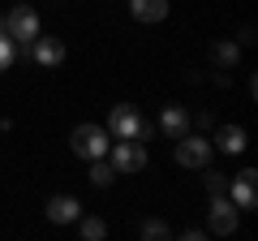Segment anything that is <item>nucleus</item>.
<instances>
[{
	"mask_svg": "<svg viewBox=\"0 0 258 241\" xmlns=\"http://www.w3.org/2000/svg\"><path fill=\"white\" fill-rule=\"evenodd\" d=\"M69 151L74 155H82V159H99V155H108V130L103 125H78L74 134H69Z\"/></svg>",
	"mask_w": 258,
	"mask_h": 241,
	"instance_id": "obj_1",
	"label": "nucleus"
},
{
	"mask_svg": "<svg viewBox=\"0 0 258 241\" xmlns=\"http://www.w3.org/2000/svg\"><path fill=\"white\" fill-rule=\"evenodd\" d=\"M237 203H232L228 194H211V207H207V232H215V237H232L237 232Z\"/></svg>",
	"mask_w": 258,
	"mask_h": 241,
	"instance_id": "obj_2",
	"label": "nucleus"
},
{
	"mask_svg": "<svg viewBox=\"0 0 258 241\" xmlns=\"http://www.w3.org/2000/svg\"><path fill=\"white\" fill-rule=\"evenodd\" d=\"M211 155H215V147L203 134H181V138H176V164L181 168H207Z\"/></svg>",
	"mask_w": 258,
	"mask_h": 241,
	"instance_id": "obj_3",
	"label": "nucleus"
},
{
	"mask_svg": "<svg viewBox=\"0 0 258 241\" xmlns=\"http://www.w3.org/2000/svg\"><path fill=\"white\" fill-rule=\"evenodd\" d=\"M112 168H116V176L142 172V168H147V142L142 138H116V147H112Z\"/></svg>",
	"mask_w": 258,
	"mask_h": 241,
	"instance_id": "obj_4",
	"label": "nucleus"
},
{
	"mask_svg": "<svg viewBox=\"0 0 258 241\" xmlns=\"http://www.w3.org/2000/svg\"><path fill=\"white\" fill-rule=\"evenodd\" d=\"M5 30H9V39L18 47H30V39L39 35V13L30 9V5H18V9L5 13Z\"/></svg>",
	"mask_w": 258,
	"mask_h": 241,
	"instance_id": "obj_5",
	"label": "nucleus"
},
{
	"mask_svg": "<svg viewBox=\"0 0 258 241\" xmlns=\"http://www.w3.org/2000/svg\"><path fill=\"white\" fill-rule=\"evenodd\" d=\"M108 138H138V130H142V112L134 108V103H116V108L108 112Z\"/></svg>",
	"mask_w": 258,
	"mask_h": 241,
	"instance_id": "obj_6",
	"label": "nucleus"
},
{
	"mask_svg": "<svg viewBox=\"0 0 258 241\" xmlns=\"http://www.w3.org/2000/svg\"><path fill=\"white\" fill-rule=\"evenodd\" d=\"M228 198L237 203V211H254L258 207V172L254 168H241L228 181Z\"/></svg>",
	"mask_w": 258,
	"mask_h": 241,
	"instance_id": "obj_7",
	"label": "nucleus"
},
{
	"mask_svg": "<svg viewBox=\"0 0 258 241\" xmlns=\"http://www.w3.org/2000/svg\"><path fill=\"white\" fill-rule=\"evenodd\" d=\"M155 125L168 134V138H181V134H189L194 116H189V108H185V103H164V108H159V120H155Z\"/></svg>",
	"mask_w": 258,
	"mask_h": 241,
	"instance_id": "obj_8",
	"label": "nucleus"
},
{
	"mask_svg": "<svg viewBox=\"0 0 258 241\" xmlns=\"http://www.w3.org/2000/svg\"><path fill=\"white\" fill-rule=\"evenodd\" d=\"M26 52L35 56L43 69H52V65H60V61H64V43H60V39H47V35H35Z\"/></svg>",
	"mask_w": 258,
	"mask_h": 241,
	"instance_id": "obj_9",
	"label": "nucleus"
},
{
	"mask_svg": "<svg viewBox=\"0 0 258 241\" xmlns=\"http://www.w3.org/2000/svg\"><path fill=\"white\" fill-rule=\"evenodd\" d=\"M78 215H82V203H78L74 194H56V198H47V220H52V224H74Z\"/></svg>",
	"mask_w": 258,
	"mask_h": 241,
	"instance_id": "obj_10",
	"label": "nucleus"
},
{
	"mask_svg": "<svg viewBox=\"0 0 258 241\" xmlns=\"http://www.w3.org/2000/svg\"><path fill=\"white\" fill-rule=\"evenodd\" d=\"M211 147L224 151V155H241V151H245V130H241V125H220L215 138H211Z\"/></svg>",
	"mask_w": 258,
	"mask_h": 241,
	"instance_id": "obj_11",
	"label": "nucleus"
},
{
	"mask_svg": "<svg viewBox=\"0 0 258 241\" xmlns=\"http://www.w3.org/2000/svg\"><path fill=\"white\" fill-rule=\"evenodd\" d=\"M129 13L138 22H164L168 18V0H129Z\"/></svg>",
	"mask_w": 258,
	"mask_h": 241,
	"instance_id": "obj_12",
	"label": "nucleus"
},
{
	"mask_svg": "<svg viewBox=\"0 0 258 241\" xmlns=\"http://www.w3.org/2000/svg\"><path fill=\"white\" fill-rule=\"evenodd\" d=\"M241 61V47L232 43V39H220V43H211V65L215 69H232Z\"/></svg>",
	"mask_w": 258,
	"mask_h": 241,
	"instance_id": "obj_13",
	"label": "nucleus"
},
{
	"mask_svg": "<svg viewBox=\"0 0 258 241\" xmlns=\"http://www.w3.org/2000/svg\"><path fill=\"white\" fill-rule=\"evenodd\" d=\"M91 181H95L99 190L116 181V168H112V159H103V155H99V159H91Z\"/></svg>",
	"mask_w": 258,
	"mask_h": 241,
	"instance_id": "obj_14",
	"label": "nucleus"
},
{
	"mask_svg": "<svg viewBox=\"0 0 258 241\" xmlns=\"http://www.w3.org/2000/svg\"><path fill=\"white\" fill-rule=\"evenodd\" d=\"M78 224H82V237L86 241H103V237H108V224H103L99 215H78Z\"/></svg>",
	"mask_w": 258,
	"mask_h": 241,
	"instance_id": "obj_15",
	"label": "nucleus"
},
{
	"mask_svg": "<svg viewBox=\"0 0 258 241\" xmlns=\"http://www.w3.org/2000/svg\"><path fill=\"white\" fill-rule=\"evenodd\" d=\"M18 52H22V47H18V43H13V39H9V35H0V74H5V69H9V65H13V61H18Z\"/></svg>",
	"mask_w": 258,
	"mask_h": 241,
	"instance_id": "obj_16",
	"label": "nucleus"
},
{
	"mask_svg": "<svg viewBox=\"0 0 258 241\" xmlns=\"http://www.w3.org/2000/svg\"><path fill=\"white\" fill-rule=\"evenodd\" d=\"M228 181L232 176H224V172H207V194H228Z\"/></svg>",
	"mask_w": 258,
	"mask_h": 241,
	"instance_id": "obj_17",
	"label": "nucleus"
},
{
	"mask_svg": "<svg viewBox=\"0 0 258 241\" xmlns=\"http://www.w3.org/2000/svg\"><path fill=\"white\" fill-rule=\"evenodd\" d=\"M142 237H147V241L168 237V224H164V220H147V224H142Z\"/></svg>",
	"mask_w": 258,
	"mask_h": 241,
	"instance_id": "obj_18",
	"label": "nucleus"
},
{
	"mask_svg": "<svg viewBox=\"0 0 258 241\" xmlns=\"http://www.w3.org/2000/svg\"><path fill=\"white\" fill-rule=\"evenodd\" d=\"M0 35H9V30H5V13H0Z\"/></svg>",
	"mask_w": 258,
	"mask_h": 241,
	"instance_id": "obj_19",
	"label": "nucleus"
}]
</instances>
